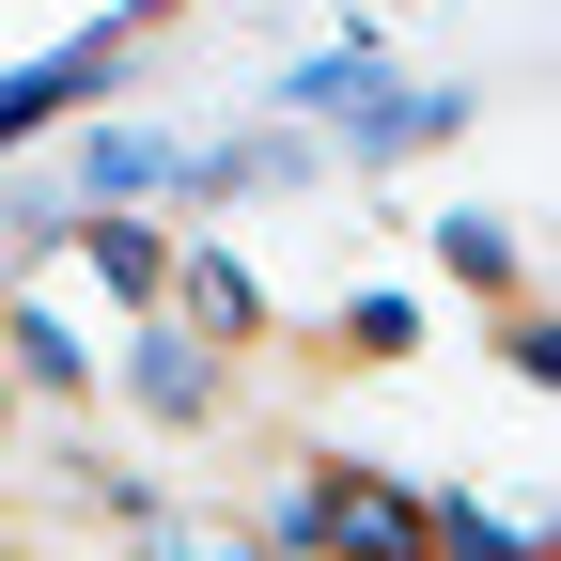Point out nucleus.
I'll list each match as a JSON object with an SVG mask.
<instances>
[{"label":"nucleus","instance_id":"nucleus-1","mask_svg":"<svg viewBox=\"0 0 561 561\" xmlns=\"http://www.w3.org/2000/svg\"><path fill=\"white\" fill-rule=\"evenodd\" d=\"M265 546H297V561H421V500L375 483V468H280Z\"/></svg>","mask_w":561,"mask_h":561},{"label":"nucleus","instance_id":"nucleus-2","mask_svg":"<svg viewBox=\"0 0 561 561\" xmlns=\"http://www.w3.org/2000/svg\"><path fill=\"white\" fill-rule=\"evenodd\" d=\"M110 390L157 421V437H219V405H234V359L203 328H172V312H140L125 328V359H110Z\"/></svg>","mask_w":561,"mask_h":561},{"label":"nucleus","instance_id":"nucleus-3","mask_svg":"<svg viewBox=\"0 0 561 561\" xmlns=\"http://www.w3.org/2000/svg\"><path fill=\"white\" fill-rule=\"evenodd\" d=\"M328 125H343V157H437V140H468V94L453 79H359Z\"/></svg>","mask_w":561,"mask_h":561},{"label":"nucleus","instance_id":"nucleus-4","mask_svg":"<svg viewBox=\"0 0 561 561\" xmlns=\"http://www.w3.org/2000/svg\"><path fill=\"white\" fill-rule=\"evenodd\" d=\"M157 312H172V328H203V343H265V297H250V265H234L219 234H203V250H172Z\"/></svg>","mask_w":561,"mask_h":561},{"label":"nucleus","instance_id":"nucleus-5","mask_svg":"<svg viewBox=\"0 0 561 561\" xmlns=\"http://www.w3.org/2000/svg\"><path fill=\"white\" fill-rule=\"evenodd\" d=\"M62 250H79L125 312H157V280H172V234H157V219H125V203H79V234H62Z\"/></svg>","mask_w":561,"mask_h":561},{"label":"nucleus","instance_id":"nucleus-6","mask_svg":"<svg viewBox=\"0 0 561 561\" xmlns=\"http://www.w3.org/2000/svg\"><path fill=\"white\" fill-rule=\"evenodd\" d=\"M0 359H16L32 390H94V375H110L94 343H79V312H62V297H16V312H0Z\"/></svg>","mask_w":561,"mask_h":561},{"label":"nucleus","instance_id":"nucleus-7","mask_svg":"<svg viewBox=\"0 0 561 561\" xmlns=\"http://www.w3.org/2000/svg\"><path fill=\"white\" fill-rule=\"evenodd\" d=\"M421 561H546V530H530V515H500V500H468V483H453V500H421Z\"/></svg>","mask_w":561,"mask_h":561},{"label":"nucleus","instance_id":"nucleus-8","mask_svg":"<svg viewBox=\"0 0 561 561\" xmlns=\"http://www.w3.org/2000/svg\"><path fill=\"white\" fill-rule=\"evenodd\" d=\"M157 187H172V140L157 125H94L79 140V203H157Z\"/></svg>","mask_w":561,"mask_h":561},{"label":"nucleus","instance_id":"nucleus-9","mask_svg":"<svg viewBox=\"0 0 561 561\" xmlns=\"http://www.w3.org/2000/svg\"><path fill=\"white\" fill-rule=\"evenodd\" d=\"M437 280H468V297H530V265H515V219H437Z\"/></svg>","mask_w":561,"mask_h":561},{"label":"nucleus","instance_id":"nucleus-10","mask_svg":"<svg viewBox=\"0 0 561 561\" xmlns=\"http://www.w3.org/2000/svg\"><path fill=\"white\" fill-rule=\"evenodd\" d=\"M328 343H359V359H405V343H421V297H343V312H328Z\"/></svg>","mask_w":561,"mask_h":561},{"label":"nucleus","instance_id":"nucleus-11","mask_svg":"<svg viewBox=\"0 0 561 561\" xmlns=\"http://www.w3.org/2000/svg\"><path fill=\"white\" fill-rule=\"evenodd\" d=\"M140 561H265L250 530H172V515H140Z\"/></svg>","mask_w":561,"mask_h":561}]
</instances>
